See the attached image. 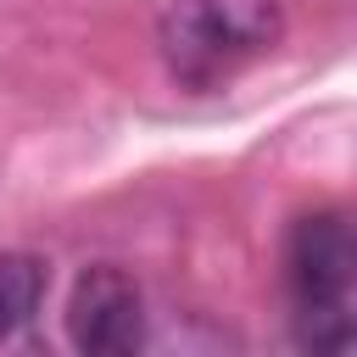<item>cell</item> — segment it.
I'll return each instance as SVG.
<instances>
[{"label": "cell", "mask_w": 357, "mask_h": 357, "mask_svg": "<svg viewBox=\"0 0 357 357\" xmlns=\"http://www.w3.org/2000/svg\"><path fill=\"white\" fill-rule=\"evenodd\" d=\"M284 39L279 0H162L156 45L178 84L212 89L234 67L268 56Z\"/></svg>", "instance_id": "6da1fadb"}, {"label": "cell", "mask_w": 357, "mask_h": 357, "mask_svg": "<svg viewBox=\"0 0 357 357\" xmlns=\"http://www.w3.org/2000/svg\"><path fill=\"white\" fill-rule=\"evenodd\" d=\"M284 284L296 340L307 351L351 346V284H357V234L340 212H307L284 240Z\"/></svg>", "instance_id": "7a4b0ae2"}, {"label": "cell", "mask_w": 357, "mask_h": 357, "mask_svg": "<svg viewBox=\"0 0 357 357\" xmlns=\"http://www.w3.org/2000/svg\"><path fill=\"white\" fill-rule=\"evenodd\" d=\"M67 335L84 357H128L145 340V296L134 273L117 262H95L78 273L67 296Z\"/></svg>", "instance_id": "3957f363"}, {"label": "cell", "mask_w": 357, "mask_h": 357, "mask_svg": "<svg viewBox=\"0 0 357 357\" xmlns=\"http://www.w3.org/2000/svg\"><path fill=\"white\" fill-rule=\"evenodd\" d=\"M45 284H50V273L33 251H0V340L22 335L33 324Z\"/></svg>", "instance_id": "277c9868"}]
</instances>
